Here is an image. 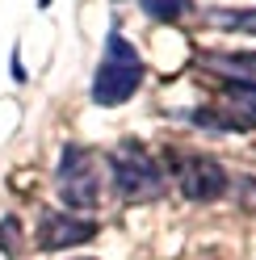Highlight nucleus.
Here are the masks:
<instances>
[{
  "label": "nucleus",
  "instance_id": "6e6552de",
  "mask_svg": "<svg viewBox=\"0 0 256 260\" xmlns=\"http://www.w3.org/2000/svg\"><path fill=\"white\" fill-rule=\"evenodd\" d=\"M210 25L222 29H244V34H256V9H210L206 13Z\"/></svg>",
  "mask_w": 256,
  "mask_h": 260
},
{
  "label": "nucleus",
  "instance_id": "9b49d317",
  "mask_svg": "<svg viewBox=\"0 0 256 260\" xmlns=\"http://www.w3.org/2000/svg\"><path fill=\"white\" fill-rule=\"evenodd\" d=\"M0 248H5L9 256H17V218H5V222H0Z\"/></svg>",
  "mask_w": 256,
  "mask_h": 260
},
{
  "label": "nucleus",
  "instance_id": "ddd939ff",
  "mask_svg": "<svg viewBox=\"0 0 256 260\" xmlns=\"http://www.w3.org/2000/svg\"><path fill=\"white\" fill-rule=\"evenodd\" d=\"M38 9H51V0H38Z\"/></svg>",
  "mask_w": 256,
  "mask_h": 260
},
{
  "label": "nucleus",
  "instance_id": "9d476101",
  "mask_svg": "<svg viewBox=\"0 0 256 260\" xmlns=\"http://www.w3.org/2000/svg\"><path fill=\"white\" fill-rule=\"evenodd\" d=\"M231 189H235V198H239L244 210H256V176H239Z\"/></svg>",
  "mask_w": 256,
  "mask_h": 260
},
{
  "label": "nucleus",
  "instance_id": "f257e3e1",
  "mask_svg": "<svg viewBox=\"0 0 256 260\" xmlns=\"http://www.w3.org/2000/svg\"><path fill=\"white\" fill-rule=\"evenodd\" d=\"M143 76H147V68H143V55L135 51V42L122 38L118 25H109L105 51H101V59H97V68H92V84H88L92 105H101V109L126 105V101L139 92Z\"/></svg>",
  "mask_w": 256,
  "mask_h": 260
},
{
  "label": "nucleus",
  "instance_id": "0eeeda50",
  "mask_svg": "<svg viewBox=\"0 0 256 260\" xmlns=\"http://www.w3.org/2000/svg\"><path fill=\"white\" fill-rule=\"evenodd\" d=\"M227 101L244 126H256V84H231L227 80Z\"/></svg>",
  "mask_w": 256,
  "mask_h": 260
},
{
  "label": "nucleus",
  "instance_id": "f03ea898",
  "mask_svg": "<svg viewBox=\"0 0 256 260\" xmlns=\"http://www.w3.org/2000/svg\"><path fill=\"white\" fill-rule=\"evenodd\" d=\"M109 176H114V189L122 202H155L159 193H164V168H159V159L143 147L139 139H126L114 147L109 155Z\"/></svg>",
  "mask_w": 256,
  "mask_h": 260
},
{
  "label": "nucleus",
  "instance_id": "39448f33",
  "mask_svg": "<svg viewBox=\"0 0 256 260\" xmlns=\"http://www.w3.org/2000/svg\"><path fill=\"white\" fill-rule=\"evenodd\" d=\"M97 235V222L88 218H76V214H59V210H46L38 218V252H68V248H80Z\"/></svg>",
  "mask_w": 256,
  "mask_h": 260
},
{
  "label": "nucleus",
  "instance_id": "4468645a",
  "mask_svg": "<svg viewBox=\"0 0 256 260\" xmlns=\"http://www.w3.org/2000/svg\"><path fill=\"white\" fill-rule=\"evenodd\" d=\"M118 5H122V0H118Z\"/></svg>",
  "mask_w": 256,
  "mask_h": 260
},
{
  "label": "nucleus",
  "instance_id": "20e7f679",
  "mask_svg": "<svg viewBox=\"0 0 256 260\" xmlns=\"http://www.w3.org/2000/svg\"><path fill=\"white\" fill-rule=\"evenodd\" d=\"M172 164H177V185L189 202H218L222 193L231 189V176L227 168L218 164L214 155H172Z\"/></svg>",
  "mask_w": 256,
  "mask_h": 260
},
{
  "label": "nucleus",
  "instance_id": "f8f14e48",
  "mask_svg": "<svg viewBox=\"0 0 256 260\" xmlns=\"http://www.w3.org/2000/svg\"><path fill=\"white\" fill-rule=\"evenodd\" d=\"M13 80H25V72H21V55L13 51Z\"/></svg>",
  "mask_w": 256,
  "mask_h": 260
},
{
  "label": "nucleus",
  "instance_id": "7ed1b4c3",
  "mask_svg": "<svg viewBox=\"0 0 256 260\" xmlns=\"http://www.w3.org/2000/svg\"><path fill=\"white\" fill-rule=\"evenodd\" d=\"M55 193L63 206L72 210H92L101 198V159L80 143H68L59 151V168H55Z\"/></svg>",
  "mask_w": 256,
  "mask_h": 260
},
{
  "label": "nucleus",
  "instance_id": "423d86ee",
  "mask_svg": "<svg viewBox=\"0 0 256 260\" xmlns=\"http://www.w3.org/2000/svg\"><path fill=\"white\" fill-rule=\"evenodd\" d=\"M202 63L231 84H256V51H206Z\"/></svg>",
  "mask_w": 256,
  "mask_h": 260
},
{
  "label": "nucleus",
  "instance_id": "1a4fd4ad",
  "mask_svg": "<svg viewBox=\"0 0 256 260\" xmlns=\"http://www.w3.org/2000/svg\"><path fill=\"white\" fill-rule=\"evenodd\" d=\"M143 5V13H147L151 21H159V25H168V21H177V17H185L189 9H194V0H139Z\"/></svg>",
  "mask_w": 256,
  "mask_h": 260
}]
</instances>
